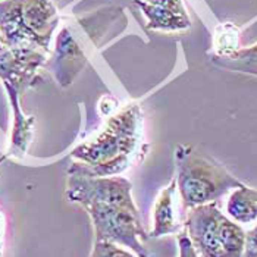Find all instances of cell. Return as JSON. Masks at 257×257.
<instances>
[{"label":"cell","instance_id":"6da1fadb","mask_svg":"<svg viewBox=\"0 0 257 257\" xmlns=\"http://www.w3.org/2000/svg\"><path fill=\"white\" fill-rule=\"evenodd\" d=\"M66 198L85 209L93 223L94 241L130 248L137 257H152L140 212L133 200V184L123 177H91L71 165Z\"/></svg>","mask_w":257,"mask_h":257},{"label":"cell","instance_id":"7a4b0ae2","mask_svg":"<svg viewBox=\"0 0 257 257\" xmlns=\"http://www.w3.org/2000/svg\"><path fill=\"white\" fill-rule=\"evenodd\" d=\"M144 152L143 110L140 104L131 103L109 118L94 139L81 143L71 155L75 159L72 165L91 177H118Z\"/></svg>","mask_w":257,"mask_h":257},{"label":"cell","instance_id":"3957f363","mask_svg":"<svg viewBox=\"0 0 257 257\" xmlns=\"http://www.w3.org/2000/svg\"><path fill=\"white\" fill-rule=\"evenodd\" d=\"M46 55L34 47H12L0 53V81L12 106L14 128L9 156H22L33 136L34 116L24 115L21 101L28 88L40 79V71L46 66Z\"/></svg>","mask_w":257,"mask_h":257},{"label":"cell","instance_id":"277c9868","mask_svg":"<svg viewBox=\"0 0 257 257\" xmlns=\"http://www.w3.org/2000/svg\"><path fill=\"white\" fill-rule=\"evenodd\" d=\"M175 168L177 190L184 210L216 203V200L242 184L223 165L191 144L177 146Z\"/></svg>","mask_w":257,"mask_h":257},{"label":"cell","instance_id":"5b68a950","mask_svg":"<svg viewBox=\"0 0 257 257\" xmlns=\"http://www.w3.org/2000/svg\"><path fill=\"white\" fill-rule=\"evenodd\" d=\"M59 22L52 0H0V36L6 49L34 47L49 52Z\"/></svg>","mask_w":257,"mask_h":257},{"label":"cell","instance_id":"8992f818","mask_svg":"<svg viewBox=\"0 0 257 257\" xmlns=\"http://www.w3.org/2000/svg\"><path fill=\"white\" fill-rule=\"evenodd\" d=\"M184 228L198 257H242L245 231L228 218L216 203L188 210Z\"/></svg>","mask_w":257,"mask_h":257},{"label":"cell","instance_id":"52a82bcc","mask_svg":"<svg viewBox=\"0 0 257 257\" xmlns=\"http://www.w3.org/2000/svg\"><path fill=\"white\" fill-rule=\"evenodd\" d=\"M88 56L81 39L74 34L72 27L65 25L56 37V46L46 68L53 74L60 87H69L87 65Z\"/></svg>","mask_w":257,"mask_h":257},{"label":"cell","instance_id":"ba28073f","mask_svg":"<svg viewBox=\"0 0 257 257\" xmlns=\"http://www.w3.org/2000/svg\"><path fill=\"white\" fill-rule=\"evenodd\" d=\"M146 17L147 28L162 33H181L191 27L182 0H134Z\"/></svg>","mask_w":257,"mask_h":257},{"label":"cell","instance_id":"9c48e42d","mask_svg":"<svg viewBox=\"0 0 257 257\" xmlns=\"http://www.w3.org/2000/svg\"><path fill=\"white\" fill-rule=\"evenodd\" d=\"M177 181L172 179L160 193L153 206V228L149 238H160L177 234L181 229V220L177 207Z\"/></svg>","mask_w":257,"mask_h":257},{"label":"cell","instance_id":"30bf717a","mask_svg":"<svg viewBox=\"0 0 257 257\" xmlns=\"http://www.w3.org/2000/svg\"><path fill=\"white\" fill-rule=\"evenodd\" d=\"M226 216L238 225L257 222V188L241 184L229 193L226 200Z\"/></svg>","mask_w":257,"mask_h":257},{"label":"cell","instance_id":"8fae6325","mask_svg":"<svg viewBox=\"0 0 257 257\" xmlns=\"http://www.w3.org/2000/svg\"><path fill=\"white\" fill-rule=\"evenodd\" d=\"M210 60L213 65H216L219 68L257 77V43L248 47H239L237 52L228 56L212 55Z\"/></svg>","mask_w":257,"mask_h":257},{"label":"cell","instance_id":"7c38bea8","mask_svg":"<svg viewBox=\"0 0 257 257\" xmlns=\"http://www.w3.org/2000/svg\"><path fill=\"white\" fill-rule=\"evenodd\" d=\"M239 49V30L232 22L216 27L213 36V56H228Z\"/></svg>","mask_w":257,"mask_h":257},{"label":"cell","instance_id":"4fadbf2b","mask_svg":"<svg viewBox=\"0 0 257 257\" xmlns=\"http://www.w3.org/2000/svg\"><path fill=\"white\" fill-rule=\"evenodd\" d=\"M90 257H137L118 244L107 241H94Z\"/></svg>","mask_w":257,"mask_h":257},{"label":"cell","instance_id":"5bb4252c","mask_svg":"<svg viewBox=\"0 0 257 257\" xmlns=\"http://www.w3.org/2000/svg\"><path fill=\"white\" fill-rule=\"evenodd\" d=\"M242 257H257V222L254 228H251L250 231H245Z\"/></svg>","mask_w":257,"mask_h":257},{"label":"cell","instance_id":"9a60e30c","mask_svg":"<svg viewBox=\"0 0 257 257\" xmlns=\"http://www.w3.org/2000/svg\"><path fill=\"white\" fill-rule=\"evenodd\" d=\"M178 257H198L197 251H196V248L193 245V242L190 241V238H188V235L185 232H181L178 235Z\"/></svg>","mask_w":257,"mask_h":257},{"label":"cell","instance_id":"2e32d148","mask_svg":"<svg viewBox=\"0 0 257 257\" xmlns=\"http://www.w3.org/2000/svg\"><path fill=\"white\" fill-rule=\"evenodd\" d=\"M5 49H6V47H5V44H3V41H2V36H0V53H2Z\"/></svg>","mask_w":257,"mask_h":257},{"label":"cell","instance_id":"e0dca14e","mask_svg":"<svg viewBox=\"0 0 257 257\" xmlns=\"http://www.w3.org/2000/svg\"><path fill=\"white\" fill-rule=\"evenodd\" d=\"M0 257H2V256H0Z\"/></svg>","mask_w":257,"mask_h":257}]
</instances>
